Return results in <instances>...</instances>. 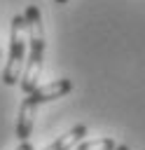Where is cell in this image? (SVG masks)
<instances>
[{
    "instance_id": "6da1fadb",
    "label": "cell",
    "mask_w": 145,
    "mask_h": 150,
    "mask_svg": "<svg viewBox=\"0 0 145 150\" xmlns=\"http://www.w3.org/2000/svg\"><path fill=\"white\" fill-rule=\"evenodd\" d=\"M23 16H26V28H28V54H26V66L19 82H21L23 94H30L40 84V73L44 63V26H42V14L37 5H28Z\"/></svg>"
},
{
    "instance_id": "7a4b0ae2",
    "label": "cell",
    "mask_w": 145,
    "mask_h": 150,
    "mask_svg": "<svg viewBox=\"0 0 145 150\" xmlns=\"http://www.w3.org/2000/svg\"><path fill=\"white\" fill-rule=\"evenodd\" d=\"M26 54H28V28H26V16L14 14L12 26H9V56L2 70V82L7 87L16 84L21 80L23 66H26Z\"/></svg>"
},
{
    "instance_id": "3957f363",
    "label": "cell",
    "mask_w": 145,
    "mask_h": 150,
    "mask_svg": "<svg viewBox=\"0 0 145 150\" xmlns=\"http://www.w3.org/2000/svg\"><path fill=\"white\" fill-rule=\"evenodd\" d=\"M70 89H72V80H68V77H58V80H51V82H47V84H37L28 96L40 105V103L56 101V98L70 94Z\"/></svg>"
},
{
    "instance_id": "277c9868",
    "label": "cell",
    "mask_w": 145,
    "mask_h": 150,
    "mask_svg": "<svg viewBox=\"0 0 145 150\" xmlns=\"http://www.w3.org/2000/svg\"><path fill=\"white\" fill-rule=\"evenodd\" d=\"M35 112H37V103L26 94V98L21 101V108H19V120H16V138L19 141H28L30 138Z\"/></svg>"
},
{
    "instance_id": "5b68a950",
    "label": "cell",
    "mask_w": 145,
    "mask_h": 150,
    "mask_svg": "<svg viewBox=\"0 0 145 150\" xmlns=\"http://www.w3.org/2000/svg\"><path fill=\"white\" fill-rule=\"evenodd\" d=\"M84 136H87V124H75L70 131H65V134H61L54 143H49L44 150H72L80 141H84Z\"/></svg>"
},
{
    "instance_id": "8992f818",
    "label": "cell",
    "mask_w": 145,
    "mask_h": 150,
    "mask_svg": "<svg viewBox=\"0 0 145 150\" xmlns=\"http://www.w3.org/2000/svg\"><path fill=\"white\" fill-rule=\"evenodd\" d=\"M117 143L115 138H89V141H80L75 145V150H115Z\"/></svg>"
},
{
    "instance_id": "52a82bcc",
    "label": "cell",
    "mask_w": 145,
    "mask_h": 150,
    "mask_svg": "<svg viewBox=\"0 0 145 150\" xmlns=\"http://www.w3.org/2000/svg\"><path fill=\"white\" fill-rule=\"evenodd\" d=\"M16 150H33V143H30V141H21Z\"/></svg>"
},
{
    "instance_id": "ba28073f",
    "label": "cell",
    "mask_w": 145,
    "mask_h": 150,
    "mask_svg": "<svg viewBox=\"0 0 145 150\" xmlns=\"http://www.w3.org/2000/svg\"><path fill=\"white\" fill-rule=\"evenodd\" d=\"M115 150H131V148H129L126 143H117V148H115Z\"/></svg>"
},
{
    "instance_id": "9c48e42d",
    "label": "cell",
    "mask_w": 145,
    "mask_h": 150,
    "mask_svg": "<svg viewBox=\"0 0 145 150\" xmlns=\"http://www.w3.org/2000/svg\"><path fill=\"white\" fill-rule=\"evenodd\" d=\"M54 2H56V5H65L68 0H54Z\"/></svg>"
}]
</instances>
